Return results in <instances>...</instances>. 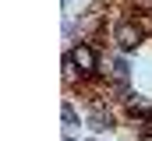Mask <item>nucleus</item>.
Here are the masks:
<instances>
[{
  "label": "nucleus",
  "instance_id": "obj_1",
  "mask_svg": "<svg viewBox=\"0 0 152 141\" xmlns=\"http://www.w3.org/2000/svg\"><path fill=\"white\" fill-rule=\"evenodd\" d=\"M138 42H142V28H138L134 21L117 25V46H120V49H134Z\"/></svg>",
  "mask_w": 152,
  "mask_h": 141
},
{
  "label": "nucleus",
  "instance_id": "obj_2",
  "mask_svg": "<svg viewBox=\"0 0 152 141\" xmlns=\"http://www.w3.org/2000/svg\"><path fill=\"white\" fill-rule=\"evenodd\" d=\"M71 60L78 64L81 74H92V70H96V53H92L88 46H75V49H71Z\"/></svg>",
  "mask_w": 152,
  "mask_h": 141
},
{
  "label": "nucleus",
  "instance_id": "obj_3",
  "mask_svg": "<svg viewBox=\"0 0 152 141\" xmlns=\"http://www.w3.org/2000/svg\"><path fill=\"white\" fill-rule=\"evenodd\" d=\"M64 124H75V106L64 102Z\"/></svg>",
  "mask_w": 152,
  "mask_h": 141
},
{
  "label": "nucleus",
  "instance_id": "obj_4",
  "mask_svg": "<svg viewBox=\"0 0 152 141\" xmlns=\"http://www.w3.org/2000/svg\"><path fill=\"white\" fill-rule=\"evenodd\" d=\"M113 74H117V78H127V64H124V60H117V64H113Z\"/></svg>",
  "mask_w": 152,
  "mask_h": 141
},
{
  "label": "nucleus",
  "instance_id": "obj_5",
  "mask_svg": "<svg viewBox=\"0 0 152 141\" xmlns=\"http://www.w3.org/2000/svg\"><path fill=\"white\" fill-rule=\"evenodd\" d=\"M142 141H152V134H145V138H142Z\"/></svg>",
  "mask_w": 152,
  "mask_h": 141
}]
</instances>
